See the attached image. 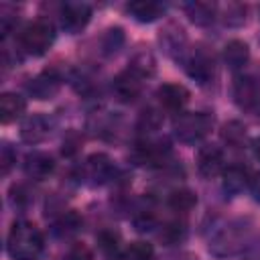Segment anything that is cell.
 I'll return each instance as SVG.
<instances>
[{"instance_id":"cell-1","label":"cell","mask_w":260,"mask_h":260,"mask_svg":"<svg viewBox=\"0 0 260 260\" xmlns=\"http://www.w3.org/2000/svg\"><path fill=\"white\" fill-rule=\"evenodd\" d=\"M43 234L30 221H14L8 238L6 252L12 260H37L43 252Z\"/></svg>"},{"instance_id":"cell-2","label":"cell","mask_w":260,"mask_h":260,"mask_svg":"<svg viewBox=\"0 0 260 260\" xmlns=\"http://www.w3.org/2000/svg\"><path fill=\"white\" fill-rule=\"evenodd\" d=\"M213 128V116L207 112H179L173 118V132L185 144L201 142Z\"/></svg>"},{"instance_id":"cell-3","label":"cell","mask_w":260,"mask_h":260,"mask_svg":"<svg viewBox=\"0 0 260 260\" xmlns=\"http://www.w3.org/2000/svg\"><path fill=\"white\" fill-rule=\"evenodd\" d=\"M16 41H18V45L24 53L35 55V57L45 55L51 49L53 41H55L53 24L49 20H32L26 26H22Z\"/></svg>"},{"instance_id":"cell-4","label":"cell","mask_w":260,"mask_h":260,"mask_svg":"<svg viewBox=\"0 0 260 260\" xmlns=\"http://www.w3.org/2000/svg\"><path fill=\"white\" fill-rule=\"evenodd\" d=\"M61 26L69 35L83 30L91 18V6L85 2H65L61 6Z\"/></svg>"},{"instance_id":"cell-5","label":"cell","mask_w":260,"mask_h":260,"mask_svg":"<svg viewBox=\"0 0 260 260\" xmlns=\"http://www.w3.org/2000/svg\"><path fill=\"white\" fill-rule=\"evenodd\" d=\"M234 102L242 110H252L260 102V83L252 75H238L234 79V89H232Z\"/></svg>"},{"instance_id":"cell-6","label":"cell","mask_w":260,"mask_h":260,"mask_svg":"<svg viewBox=\"0 0 260 260\" xmlns=\"http://www.w3.org/2000/svg\"><path fill=\"white\" fill-rule=\"evenodd\" d=\"M223 169H225V160H223L221 148H217L213 144H205L197 150V171L201 177L213 179V177L221 175Z\"/></svg>"},{"instance_id":"cell-7","label":"cell","mask_w":260,"mask_h":260,"mask_svg":"<svg viewBox=\"0 0 260 260\" xmlns=\"http://www.w3.org/2000/svg\"><path fill=\"white\" fill-rule=\"evenodd\" d=\"M213 71H215V65H213V55H209L207 51L203 49H195L189 59H187V73L191 79H195L197 83H207L211 81L213 77Z\"/></svg>"},{"instance_id":"cell-8","label":"cell","mask_w":260,"mask_h":260,"mask_svg":"<svg viewBox=\"0 0 260 260\" xmlns=\"http://www.w3.org/2000/svg\"><path fill=\"white\" fill-rule=\"evenodd\" d=\"M156 98L165 110L179 114V112H183L185 104L189 102V89L181 83H162L156 89Z\"/></svg>"},{"instance_id":"cell-9","label":"cell","mask_w":260,"mask_h":260,"mask_svg":"<svg viewBox=\"0 0 260 260\" xmlns=\"http://www.w3.org/2000/svg\"><path fill=\"white\" fill-rule=\"evenodd\" d=\"M140 89H142V77H138L134 71H124L120 75L114 77L112 81V91L116 95V100L120 102H132L140 95Z\"/></svg>"},{"instance_id":"cell-10","label":"cell","mask_w":260,"mask_h":260,"mask_svg":"<svg viewBox=\"0 0 260 260\" xmlns=\"http://www.w3.org/2000/svg\"><path fill=\"white\" fill-rule=\"evenodd\" d=\"M51 132V120L43 114H32L20 124V138L28 144L43 142Z\"/></svg>"},{"instance_id":"cell-11","label":"cell","mask_w":260,"mask_h":260,"mask_svg":"<svg viewBox=\"0 0 260 260\" xmlns=\"http://www.w3.org/2000/svg\"><path fill=\"white\" fill-rule=\"evenodd\" d=\"M169 156V146L162 142H138L136 148L132 150V158L136 160V165H160L165 162V158Z\"/></svg>"},{"instance_id":"cell-12","label":"cell","mask_w":260,"mask_h":260,"mask_svg":"<svg viewBox=\"0 0 260 260\" xmlns=\"http://www.w3.org/2000/svg\"><path fill=\"white\" fill-rule=\"evenodd\" d=\"M83 173H85V179H89L91 185H102L112 175V160L106 154H91L85 160Z\"/></svg>"},{"instance_id":"cell-13","label":"cell","mask_w":260,"mask_h":260,"mask_svg":"<svg viewBox=\"0 0 260 260\" xmlns=\"http://www.w3.org/2000/svg\"><path fill=\"white\" fill-rule=\"evenodd\" d=\"M26 110V102L22 95L14 93V91H4L0 95V120L2 124H10L16 118H20Z\"/></svg>"},{"instance_id":"cell-14","label":"cell","mask_w":260,"mask_h":260,"mask_svg":"<svg viewBox=\"0 0 260 260\" xmlns=\"http://www.w3.org/2000/svg\"><path fill=\"white\" fill-rule=\"evenodd\" d=\"M53 169H55V162H53V158H51L49 154H45V152H32V154H28L26 160H24V173H26L30 179H35V181L47 179V177L53 173Z\"/></svg>"},{"instance_id":"cell-15","label":"cell","mask_w":260,"mask_h":260,"mask_svg":"<svg viewBox=\"0 0 260 260\" xmlns=\"http://www.w3.org/2000/svg\"><path fill=\"white\" fill-rule=\"evenodd\" d=\"M126 10L132 14L134 20L138 22H152L158 16L165 14V4L160 2H152V0H136L126 4Z\"/></svg>"},{"instance_id":"cell-16","label":"cell","mask_w":260,"mask_h":260,"mask_svg":"<svg viewBox=\"0 0 260 260\" xmlns=\"http://www.w3.org/2000/svg\"><path fill=\"white\" fill-rule=\"evenodd\" d=\"M221 57H223V63L230 67V69H240L248 63L250 59V49L244 41L240 39H232L225 43L223 51H221Z\"/></svg>"},{"instance_id":"cell-17","label":"cell","mask_w":260,"mask_h":260,"mask_svg":"<svg viewBox=\"0 0 260 260\" xmlns=\"http://www.w3.org/2000/svg\"><path fill=\"white\" fill-rule=\"evenodd\" d=\"M223 177V189L228 193H240L244 191L248 185H250V175H248V169L242 167V165H230L223 169L221 173Z\"/></svg>"},{"instance_id":"cell-18","label":"cell","mask_w":260,"mask_h":260,"mask_svg":"<svg viewBox=\"0 0 260 260\" xmlns=\"http://www.w3.org/2000/svg\"><path fill=\"white\" fill-rule=\"evenodd\" d=\"M28 91L37 100H51L59 91V77H55L53 73H41L28 83Z\"/></svg>"},{"instance_id":"cell-19","label":"cell","mask_w":260,"mask_h":260,"mask_svg":"<svg viewBox=\"0 0 260 260\" xmlns=\"http://www.w3.org/2000/svg\"><path fill=\"white\" fill-rule=\"evenodd\" d=\"M187 14L195 24H209L215 16V4L211 2H193L187 4Z\"/></svg>"},{"instance_id":"cell-20","label":"cell","mask_w":260,"mask_h":260,"mask_svg":"<svg viewBox=\"0 0 260 260\" xmlns=\"http://www.w3.org/2000/svg\"><path fill=\"white\" fill-rule=\"evenodd\" d=\"M195 203H197V197L189 189H177L169 195V205L175 211H189V209L195 207Z\"/></svg>"},{"instance_id":"cell-21","label":"cell","mask_w":260,"mask_h":260,"mask_svg":"<svg viewBox=\"0 0 260 260\" xmlns=\"http://www.w3.org/2000/svg\"><path fill=\"white\" fill-rule=\"evenodd\" d=\"M221 138L234 146V148H240L246 140V128L240 124V122H228L223 124V130H221Z\"/></svg>"},{"instance_id":"cell-22","label":"cell","mask_w":260,"mask_h":260,"mask_svg":"<svg viewBox=\"0 0 260 260\" xmlns=\"http://www.w3.org/2000/svg\"><path fill=\"white\" fill-rule=\"evenodd\" d=\"M152 258H154V248H152V244L142 242V240L132 242V244L126 248V252H124V260H152Z\"/></svg>"},{"instance_id":"cell-23","label":"cell","mask_w":260,"mask_h":260,"mask_svg":"<svg viewBox=\"0 0 260 260\" xmlns=\"http://www.w3.org/2000/svg\"><path fill=\"white\" fill-rule=\"evenodd\" d=\"M130 71H134L138 77H146V75H152V71H154V61H152V57L150 55H146V53H140V55H136L134 59H132V65H130Z\"/></svg>"},{"instance_id":"cell-24","label":"cell","mask_w":260,"mask_h":260,"mask_svg":"<svg viewBox=\"0 0 260 260\" xmlns=\"http://www.w3.org/2000/svg\"><path fill=\"white\" fill-rule=\"evenodd\" d=\"M100 248L108 256H116V252H118V236L116 234H110V232L100 234Z\"/></svg>"},{"instance_id":"cell-25","label":"cell","mask_w":260,"mask_h":260,"mask_svg":"<svg viewBox=\"0 0 260 260\" xmlns=\"http://www.w3.org/2000/svg\"><path fill=\"white\" fill-rule=\"evenodd\" d=\"M65 260H93V254L85 244H75L69 248Z\"/></svg>"},{"instance_id":"cell-26","label":"cell","mask_w":260,"mask_h":260,"mask_svg":"<svg viewBox=\"0 0 260 260\" xmlns=\"http://www.w3.org/2000/svg\"><path fill=\"white\" fill-rule=\"evenodd\" d=\"M140 124H142V128H146V130H156V128L160 126V116H158L154 110H146V112H142Z\"/></svg>"},{"instance_id":"cell-27","label":"cell","mask_w":260,"mask_h":260,"mask_svg":"<svg viewBox=\"0 0 260 260\" xmlns=\"http://www.w3.org/2000/svg\"><path fill=\"white\" fill-rule=\"evenodd\" d=\"M12 162H14V154H12V150H10V146H8V144H4V146H2V154H0V165H2V175H8V171H10V167H12Z\"/></svg>"},{"instance_id":"cell-28","label":"cell","mask_w":260,"mask_h":260,"mask_svg":"<svg viewBox=\"0 0 260 260\" xmlns=\"http://www.w3.org/2000/svg\"><path fill=\"white\" fill-rule=\"evenodd\" d=\"M250 189H252V195L256 197V201H260V171L250 179Z\"/></svg>"},{"instance_id":"cell-29","label":"cell","mask_w":260,"mask_h":260,"mask_svg":"<svg viewBox=\"0 0 260 260\" xmlns=\"http://www.w3.org/2000/svg\"><path fill=\"white\" fill-rule=\"evenodd\" d=\"M252 150H254V156L260 160V136H258V138L252 142Z\"/></svg>"}]
</instances>
